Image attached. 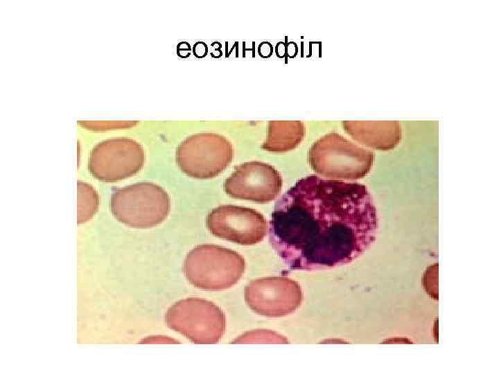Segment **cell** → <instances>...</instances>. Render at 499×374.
<instances>
[{
    "instance_id": "6da1fadb",
    "label": "cell",
    "mask_w": 499,
    "mask_h": 374,
    "mask_svg": "<svg viewBox=\"0 0 499 374\" xmlns=\"http://www.w3.org/2000/svg\"><path fill=\"white\" fill-rule=\"evenodd\" d=\"M269 242L291 269L348 263L374 242L378 215L367 186L316 175L297 181L276 201Z\"/></svg>"
},
{
    "instance_id": "7a4b0ae2",
    "label": "cell",
    "mask_w": 499,
    "mask_h": 374,
    "mask_svg": "<svg viewBox=\"0 0 499 374\" xmlns=\"http://www.w3.org/2000/svg\"><path fill=\"white\" fill-rule=\"evenodd\" d=\"M374 153L358 146L337 132H329L316 140L308 153L310 166L319 175L329 178L356 179L370 170Z\"/></svg>"
},
{
    "instance_id": "3957f363",
    "label": "cell",
    "mask_w": 499,
    "mask_h": 374,
    "mask_svg": "<svg viewBox=\"0 0 499 374\" xmlns=\"http://www.w3.org/2000/svg\"><path fill=\"white\" fill-rule=\"evenodd\" d=\"M110 209L119 222L135 228H150L162 222L170 209V198L160 186L139 182L115 191Z\"/></svg>"
},
{
    "instance_id": "277c9868",
    "label": "cell",
    "mask_w": 499,
    "mask_h": 374,
    "mask_svg": "<svg viewBox=\"0 0 499 374\" xmlns=\"http://www.w3.org/2000/svg\"><path fill=\"white\" fill-rule=\"evenodd\" d=\"M177 162L187 175L198 179L214 177L233 158V148L225 137L202 133L183 141L177 148Z\"/></svg>"
},
{
    "instance_id": "5b68a950",
    "label": "cell",
    "mask_w": 499,
    "mask_h": 374,
    "mask_svg": "<svg viewBox=\"0 0 499 374\" xmlns=\"http://www.w3.org/2000/svg\"><path fill=\"white\" fill-rule=\"evenodd\" d=\"M245 261L234 250L215 244H200L191 249L184 262V271L198 287L206 276H216L220 290L230 287L242 276Z\"/></svg>"
},
{
    "instance_id": "8992f818",
    "label": "cell",
    "mask_w": 499,
    "mask_h": 374,
    "mask_svg": "<svg viewBox=\"0 0 499 374\" xmlns=\"http://www.w3.org/2000/svg\"><path fill=\"white\" fill-rule=\"evenodd\" d=\"M206 225L216 237L243 245L263 240L268 231L264 216L254 208L225 204L212 209Z\"/></svg>"
},
{
    "instance_id": "52a82bcc",
    "label": "cell",
    "mask_w": 499,
    "mask_h": 374,
    "mask_svg": "<svg viewBox=\"0 0 499 374\" xmlns=\"http://www.w3.org/2000/svg\"><path fill=\"white\" fill-rule=\"evenodd\" d=\"M143 162V150L139 143L128 139H114L94 148L89 167L96 178L114 181L137 173Z\"/></svg>"
},
{
    "instance_id": "ba28073f",
    "label": "cell",
    "mask_w": 499,
    "mask_h": 374,
    "mask_svg": "<svg viewBox=\"0 0 499 374\" xmlns=\"http://www.w3.org/2000/svg\"><path fill=\"white\" fill-rule=\"evenodd\" d=\"M245 301L256 313L270 317L291 314L301 304L303 292L299 283L284 276L268 277L250 283Z\"/></svg>"
},
{
    "instance_id": "9c48e42d",
    "label": "cell",
    "mask_w": 499,
    "mask_h": 374,
    "mask_svg": "<svg viewBox=\"0 0 499 374\" xmlns=\"http://www.w3.org/2000/svg\"><path fill=\"white\" fill-rule=\"evenodd\" d=\"M281 187L279 172L271 165L257 161L236 166L223 184L228 195L261 203L274 199Z\"/></svg>"
},
{
    "instance_id": "30bf717a",
    "label": "cell",
    "mask_w": 499,
    "mask_h": 374,
    "mask_svg": "<svg viewBox=\"0 0 499 374\" xmlns=\"http://www.w3.org/2000/svg\"><path fill=\"white\" fill-rule=\"evenodd\" d=\"M343 128L353 139L367 147L389 150L400 141L401 130L397 121H343Z\"/></svg>"
},
{
    "instance_id": "8fae6325",
    "label": "cell",
    "mask_w": 499,
    "mask_h": 374,
    "mask_svg": "<svg viewBox=\"0 0 499 374\" xmlns=\"http://www.w3.org/2000/svg\"><path fill=\"white\" fill-rule=\"evenodd\" d=\"M305 125L299 121H273L263 148L272 152H286L297 147L304 138Z\"/></svg>"
},
{
    "instance_id": "7c38bea8",
    "label": "cell",
    "mask_w": 499,
    "mask_h": 374,
    "mask_svg": "<svg viewBox=\"0 0 499 374\" xmlns=\"http://www.w3.org/2000/svg\"><path fill=\"white\" fill-rule=\"evenodd\" d=\"M78 223L84 222L95 213L98 197L96 192L89 184L78 181Z\"/></svg>"
}]
</instances>
